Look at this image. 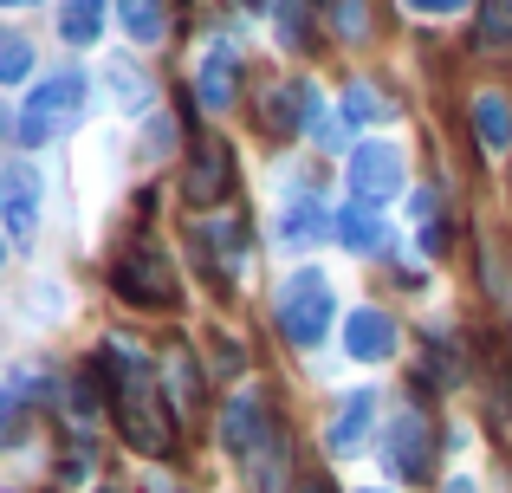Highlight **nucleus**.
Wrapping results in <instances>:
<instances>
[{"label":"nucleus","instance_id":"nucleus-1","mask_svg":"<svg viewBox=\"0 0 512 493\" xmlns=\"http://www.w3.org/2000/svg\"><path fill=\"white\" fill-rule=\"evenodd\" d=\"M91 377L111 390V422L137 455H169L175 448V422H169V403H163V383H156V364L143 351H130L124 338H104L98 351V370Z\"/></svg>","mask_w":512,"mask_h":493},{"label":"nucleus","instance_id":"nucleus-2","mask_svg":"<svg viewBox=\"0 0 512 493\" xmlns=\"http://www.w3.org/2000/svg\"><path fill=\"white\" fill-rule=\"evenodd\" d=\"M331 279L318 273V266H299V273L286 279V292H279V331H286V344H299V351H318V344L331 338Z\"/></svg>","mask_w":512,"mask_h":493},{"label":"nucleus","instance_id":"nucleus-3","mask_svg":"<svg viewBox=\"0 0 512 493\" xmlns=\"http://www.w3.org/2000/svg\"><path fill=\"white\" fill-rule=\"evenodd\" d=\"M78 104H85V78L78 72H52L46 85H33V98L20 104V130H13V137H20L26 150H39V143H52L78 117Z\"/></svg>","mask_w":512,"mask_h":493},{"label":"nucleus","instance_id":"nucleus-4","mask_svg":"<svg viewBox=\"0 0 512 493\" xmlns=\"http://www.w3.org/2000/svg\"><path fill=\"white\" fill-rule=\"evenodd\" d=\"M111 286L130 305H175V266L163 247H124L111 266Z\"/></svg>","mask_w":512,"mask_h":493},{"label":"nucleus","instance_id":"nucleus-5","mask_svg":"<svg viewBox=\"0 0 512 493\" xmlns=\"http://www.w3.org/2000/svg\"><path fill=\"white\" fill-rule=\"evenodd\" d=\"M344 182H350V202L357 208H376L402 189V150L396 143H357L344 163Z\"/></svg>","mask_w":512,"mask_h":493},{"label":"nucleus","instance_id":"nucleus-6","mask_svg":"<svg viewBox=\"0 0 512 493\" xmlns=\"http://www.w3.org/2000/svg\"><path fill=\"white\" fill-rule=\"evenodd\" d=\"M383 461H389V474H402V481H422V474L435 468V422H428L422 409L396 416L389 422V442H383Z\"/></svg>","mask_w":512,"mask_h":493},{"label":"nucleus","instance_id":"nucleus-7","mask_svg":"<svg viewBox=\"0 0 512 493\" xmlns=\"http://www.w3.org/2000/svg\"><path fill=\"white\" fill-rule=\"evenodd\" d=\"M227 189H234V156H227V143H221V137H201L195 150H188L182 195H188L195 208H214Z\"/></svg>","mask_w":512,"mask_h":493},{"label":"nucleus","instance_id":"nucleus-8","mask_svg":"<svg viewBox=\"0 0 512 493\" xmlns=\"http://www.w3.org/2000/svg\"><path fill=\"white\" fill-rule=\"evenodd\" d=\"M0 221H7L13 241L39 228V169L33 163H7L0 169Z\"/></svg>","mask_w":512,"mask_h":493},{"label":"nucleus","instance_id":"nucleus-9","mask_svg":"<svg viewBox=\"0 0 512 493\" xmlns=\"http://www.w3.org/2000/svg\"><path fill=\"white\" fill-rule=\"evenodd\" d=\"M344 351L357 357V364H383V357H396V318L376 312V305L350 312L344 318Z\"/></svg>","mask_w":512,"mask_h":493},{"label":"nucleus","instance_id":"nucleus-10","mask_svg":"<svg viewBox=\"0 0 512 493\" xmlns=\"http://www.w3.org/2000/svg\"><path fill=\"white\" fill-rule=\"evenodd\" d=\"M286 474H292V442H286V429H279V422H266L260 448L247 455V481L260 487V493H286Z\"/></svg>","mask_w":512,"mask_h":493},{"label":"nucleus","instance_id":"nucleus-11","mask_svg":"<svg viewBox=\"0 0 512 493\" xmlns=\"http://www.w3.org/2000/svg\"><path fill=\"white\" fill-rule=\"evenodd\" d=\"M234 85H240L234 46H208V52H201V72H195L201 104H208V111H227V104H234Z\"/></svg>","mask_w":512,"mask_h":493},{"label":"nucleus","instance_id":"nucleus-12","mask_svg":"<svg viewBox=\"0 0 512 493\" xmlns=\"http://www.w3.org/2000/svg\"><path fill=\"white\" fill-rule=\"evenodd\" d=\"M370 422H376V396L370 390H350L344 403H338V422H331V455H357L363 448V435H370Z\"/></svg>","mask_w":512,"mask_h":493},{"label":"nucleus","instance_id":"nucleus-13","mask_svg":"<svg viewBox=\"0 0 512 493\" xmlns=\"http://www.w3.org/2000/svg\"><path fill=\"white\" fill-rule=\"evenodd\" d=\"M260 435H266V409L253 403V396H234V403L221 409V442H227V455L247 461L253 448H260Z\"/></svg>","mask_w":512,"mask_h":493},{"label":"nucleus","instance_id":"nucleus-14","mask_svg":"<svg viewBox=\"0 0 512 493\" xmlns=\"http://www.w3.org/2000/svg\"><path fill=\"white\" fill-rule=\"evenodd\" d=\"M279 234H286L292 247H318L325 234H338V215H331V208H325V202L312 195V202H292V208H286V221H279Z\"/></svg>","mask_w":512,"mask_h":493},{"label":"nucleus","instance_id":"nucleus-15","mask_svg":"<svg viewBox=\"0 0 512 493\" xmlns=\"http://www.w3.org/2000/svg\"><path fill=\"white\" fill-rule=\"evenodd\" d=\"M117 20L137 46H156V39H169V0H117Z\"/></svg>","mask_w":512,"mask_h":493},{"label":"nucleus","instance_id":"nucleus-16","mask_svg":"<svg viewBox=\"0 0 512 493\" xmlns=\"http://www.w3.org/2000/svg\"><path fill=\"white\" fill-rule=\"evenodd\" d=\"M474 130L487 150H512V98H500V91H480L474 98Z\"/></svg>","mask_w":512,"mask_h":493},{"label":"nucleus","instance_id":"nucleus-17","mask_svg":"<svg viewBox=\"0 0 512 493\" xmlns=\"http://www.w3.org/2000/svg\"><path fill=\"white\" fill-rule=\"evenodd\" d=\"M59 33H65V46H91V39H104V0H65V7H59Z\"/></svg>","mask_w":512,"mask_h":493},{"label":"nucleus","instance_id":"nucleus-18","mask_svg":"<svg viewBox=\"0 0 512 493\" xmlns=\"http://www.w3.org/2000/svg\"><path fill=\"white\" fill-rule=\"evenodd\" d=\"M338 241H344L350 253H376V247H383V215H370V208L350 202L344 215H338Z\"/></svg>","mask_w":512,"mask_h":493},{"label":"nucleus","instance_id":"nucleus-19","mask_svg":"<svg viewBox=\"0 0 512 493\" xmlns=\"http://www.w3.org/2000/svg\"><path fill=\"white\" fill-rule=\"evenodd\" d=\"M104 78H111V91H117V98H124V111L130 117H143V111H150V85H143V72H137V65H124V59H111V65H104Z\"/></svg>","mask_w":512,"mask_h":493},{"label":"nucleus","instance_id":"nucleus-20","mask_svg":"<svg viewBox=\"0 0 512 493\" xmlns=\"http://www.w3.org/2000/svg\"><path fill=\"white\" fill-rule=\"evenodd\" d=\"M26 72H33V46L20 33H0V85H20Z\"/></svg>","mask_w":512,"mask_h":493},{"label":"nucleus","instance_id":"nucleus-21","mask_svg":"<svg viewBox=\"0 0 512 493\" xmlns=\"http://www.w3.org/2000/svg\"><path fill=\"white\" fill-rule=\"evenodd\" d=\"M344 117H350V124H376V117H389L383 91H376V85H350L344 91Z\"/></svg>","mask_w":512,"mask_h":493},{"label":"nucleus","instance_id":"nucleus-22","mask_svg":"<svg viewBox=\"0 0 512 493\" xmlns=\"http://www.w3.org/2000/svg\"><path fill=\"white\" fill-rule=\"evenodd\" d=\"M273 20H279V46H286V52H305V0H279Z\"/></svg>","mask_w":512,"mask_h":493},{"label":"nucleus","instance_id":"nucleus-23","mask_svg":"<svg viewBox=\"0 0 512 493\" xmlns=\"http://www.w3.org/2000/svg\"><path fill=\"white\" fill-rule=\"evenodd\" d=\"M169 383H175V396H182V403H195V357H188V344H169Z\"/></svg>","mask_w":512,"mask_h":493},{"label":"nucleus","instance_id":"nucleus-24","mask_svg":"<svg viewBox=\"0 0 512 493\" xmlns=\"http://www.w3.org/2000/svg\"><path fill=\"white\" fill-rule=\"evenodd\" d=\"M331 20H338L344 39H363V33H370V13H363V0H338V7H331Z\"/></svg>","mask_w":512,"mask_h":493},{"label":"nucleus","instance_id":"nucleus-25","mask_svg":"<svg viewBox=\"0 0 512 493\" xmlns=\"http://www.w3.org/2000/svg\"><path fill=\"white\" fill-rule=\"evenodd\" d=\"M402 7H409V13H461L467 0H402Z\"/></svg>","mask_w":512,"mask_h":493},{"label":"nucleus","instance_id":"nucleus-26","mask_svg":"<svg viewBox=\"0 0 512 493\" xmlns=\"http://www.w3.org/2000/svg\"><path fill=\"white\" fill-rule=\"evenodd\" d=\"M441 493H474V487H467V481H448V487H441Z\"/></svg>","mask_w":512,"mask_h":493},{"label":"nucleus","instance_id":"nucleus-27","mask_svg":"<svg viewBox=\"0 0 512 493\" xmlns=\"http://www.w3.org/2000/svg\"><path fill=\"white\" fill-rule=\"evenodd\" d=\"M305 493H331V487H325V481H312V487H305Z\"/></svg>","mask_w":512,"mask_h":493},{"label":"nucleus","instance_id":"nucleus-28","mask_svg":"<svg viewBox=\"0 0 512 493\" xmlns=\"http://www.w3.org/2000/svg\"><path fill=\"white\" fill-rule=\"evenodd\" d=\"M0 7H33V0H0Z\"/></svg>","mask_w":512,"mask_h":493},{"label":"nucleus","instance_id":"nucleus-29","mask_svg":"<svg viewBox=\"0 0 512 493\" xmlns=\"http://www.w3.org/2000/svg\"><path fill=\"white\" fill-rule=\"evenodd\" d=\"M240 7H266V0H240Z\"/></svg>","mask_w":512,"mask_h":493},{"label":"nucleus","instance_id":"nucleus-30","mask_svg":"<svg viewBox=\"0 0 512 493\" xmlns=\"http://www.w3.org/2000/svg\"><path fill=\"white\" fill-rule=\"evenodd\" d=\"M363 493H383V487H363Z\"/></svg>","mask_w":512,"mask_h":493},{"label":"nucleus","instance_id":"nucleus-31","mask_svg":"<svg viewBox=\"0 0 512 493\" xmlns=\"http://www.w3.org/2000/svg\"><path fill=\"white\" fill-rule=\"evenodd\" d=\"M0 260H7V247H0Z\"/></svg>","mask_w":512,"mask_h":493}]
</instances>
